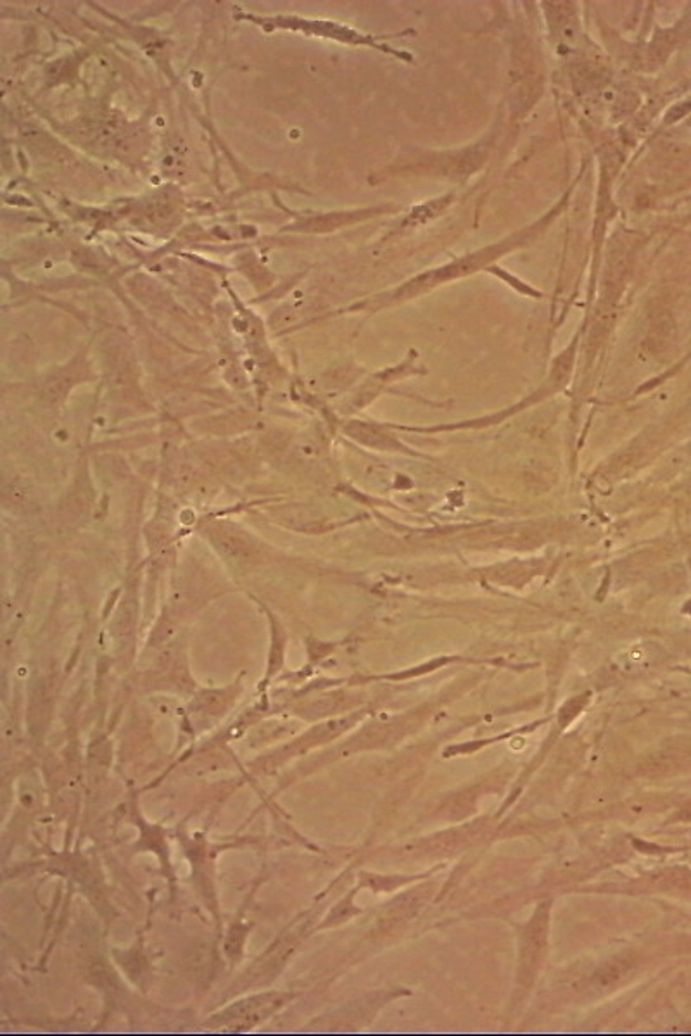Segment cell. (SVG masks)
Listing matches in <instances>:
<instances>
[{
  "label": "cell",
  "instance_id": "1",
  "mask_svg": "<svg viewBox=\"0 0 691 1036\" xmlns=\"http://www.w3.org/2000/svg\"><path fill=\"white\" fill-rule=\"evenodd\" d=\"M494 251H496V247H491V249H486V251L478 252V254H472V256H469V258H463L461 262H455V263L448 264V266H443V268H438V270H434V272H428V275L415 280L412 285H410V289H412L413 292H422V291H426V289H432V287L439 285V283L445 282V280L455 279V277H461V275H465V273L476 272L479 266L484 263L486 260L493 258Z\"/></svg>",
  "mask_w": 691,
  "mask_h": 1036
},
{
  "label": "cell",
  "instance_id": "2",
  "mask_svg": "<svg viewBox=\"0 0 691 1036\" xmlns=\"http://www.w3.org/2000/svg\"><path fill=\"white\" fill-rule=\"evenodd\" d=\"M546 937V908H540L534 919L527 926L524 941H522V964L526 966V972L532 970V966L538 962L541 954Z\"/></svg>",
  "mask_w": 691,
  "mask_h": 1036
}]
</instances>
